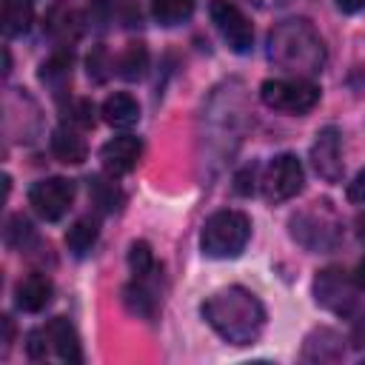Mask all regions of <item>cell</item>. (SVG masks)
<instances>
[{"instance_id":"cell-1","label":"cell","mask_w":365,"mask_h":365,"mask_svg":"<svg viewBox=\"0 0 365 365\" xmlns=\"http://www.w3.org/2000/svg\"><path fill=\"white\" fill-rule=\"evenodd\" d=\"M205 322L231 345H254L265 328V308L242 285H228L202 302Z\"/></svg>"},{"instance_id":"cell-2","label":"cell","mask_w":365,"mask_h":365,"mask_svg":"<svg viewBox=\"0 0 365 365\" xmlns=\"http://www.w3.org/2000/svg\"><path fill=\"white\" fill-rule=\"evenodd\" d=\"M265 54L288 77L311 80L325 66V43H322L319 31L302 17H291V20L277 23L268 34Z\"/></svg>"},{"instance_id":"cell-3","label":"cell","mask_w":365,"mask_h":365,"mask_svg":"<svg viewBox=\"0 0 365 365\" xmlns=\"http://www.w3.org/2000/svg\"><path fill=\"white\" fill-rule=\"evenodd\" d=\"M248 240H251V220L234 208H222V211L211 214L202 225V234H200L202 254L211 259L240 257L245 251Z\"/></svg>"},{"instance_id":"cell-4","label":"cell","mask_w":365,"mask_h":365,"mask_svg":"<svg viewBox=\"0 0 365 365\" xmlns=\"http://www.w3.org/2000/svg\"><path fill=\"white\" fill-rule=\"evenodd\" d=\"M291 237L308 251H331L342 240V222L328 200H317L291 217Z\"/></svg>"},{"instance_id":"cell-5","label":"cell","mask_w":365,"mask_h":365,"mask_svg":"<svg viewBox=\"0 0 365 365\" xmlns=\"http://www.w3.org/2000/svg\"><path fill=\"white\" fill-rule=\"evenodd\" d=\"M26 351L31 359L43 362V359H60V362H68V365H77L83 362V351H80V336L74 331V325L66 319V317H54L48 319L46 325L34 328L29 334V342H26Z\"/></svg>"},{"instance_id":"cell-6","label":"cell","mask_w":365,"mask_h":365,"mask_svg":"<svg viewBox=\"0 0 365 365\" xmlns=\"http://www.w3.org/2000/svg\"><path fill=\"white\" fill-rule=\"evenodd\" d=\"M259 97L274 111L305 114L319 103V88L305 77H274L259 86Z\"/></svg>"},{"instance_id":"cell-7","label":"cell","mask_w":365,"mask_h":365,"mask_svg":"<svg viewBox=\"0 0 365 365\" xmlns=\"http://www.w3.org/2000/svg\"><path fill=\"white\" fill-rule=\"evenodd\" d=\"M302 182H305V174L294 154H277L259 177V188L268 202H285L297 197L302 191Z\"/></svg>"},{"instance_id":"cell-8","label":"cell","mask_w":365,"mask_h":365,"mask_svg":"<svg viewBox=\"0 0 365 365\" xmlns=\"http://www.w3.org/2000/svg\"><path fill=\"white\" fill-rule=\"evenodd\" d=\"M208 14H211L214 29L220 31V37L225 40V46L234 54H248L251 51L254 29H251V20L245 17V11L237 3H231V0H211L208 3Z\"/></svg>"},{"instance_id":"cell-9","label":"cell","mask_w":365,"mask_h":365,"mask_svg":"<svg viewBox=\"0 0 365 365\" xmlns=\"http://www.w3.org/2000/svg\"><path fill=\"white\" fill-rule=\"evenodd\" d=\"M356 291H359L356 279L348 277V274L339 271V268H325V271H319L317 279H314V297H317V302H319L322 308L339 314V317H348V314L356 308V302H359Z\"/></svg>"},{"instance_id":"cell-10","label":"cell","mask_w":365,"mask_h":365,"mask_svg":"<svg viewBox=\"0 0 365 365\" xmlns=\"http://www.w3.org/2000/svg\"><path fill=\"white\" fill-rule=\"evenodd\" d=\"M71 202H74V182L66 177H46L29 188V205L46 222L63 220L66 211L71 208Z\"/></svg>"},{"instance_id":"cell-11","label":"cell","mask_w":365,"mask_h":365,"mask_svg":"<svg viewBox=\"0 0 365 365\" xmlns=\"http://www.w3.org/2000/svg\"><path fill=\"white\" fill-rule=\"evenodd\" d=\"M311 163L317 168V174L328 182H339L342 180V134L336 125H325L314 145H311Z\"/></svg>"},{"instance_id":"cell-12","label":"cell","mask_w":365,"mask_h":365,"mask_svg":"<svg viewBox=\"0 0 365 365\" xmlns=\"http://www.w3.org/2000/svg\"><path fill=\"white\" fill-rule=\"evenodd\" d=\"M140 157H143V143H140V137H131V134H120V137L108 140L100 148L103 168L111 177H123V174L134 171L137 163H140Z\"/></svg>"},{"instance_id":"cell-13","label":"cell","mask_w":365,"mask_h":365,"mask_svg":"<svg viewBox=\"0 0 365 365\" xmlns=\"http://www.w3.org/2000/svg\"><path fill=\"white\" fill-rule=\"evenodd\" d=\"M43 31H46L54 43H60V46L74 43V40L83 34V14H80V9H74V6L66 3V0L48 6L46 17H43Z\"/></svg>"},{"instance_id":"cell-14","label":"cell","mask_w":365,"mask_h":365,"mask_svg":"<svg viewBox=\"0 0 365 365\" xmlns=\"http://www.w3.org/2000/svg\"><path fill=\"white\" fill-rule=\"evenodd\" d=\"M51 294H54L51 279H48L46 274L34 271V274H29V277H23V279L17 282V288H14V302H17V308L26 311V314H40V311L51 302Z\"/></svg>"},{"instance_id":"cell-15","label":"cell","mask_w":365,"mask_h":365,"mask_svg":"<svg viewBox=\"0 0 365 365\" xmlns=\"http://www.w3.org/2000/svg\"><path fill=\"white\" fill-rule=\"evenodd\" d=\"M103 120L111 125V128H131L137 120H140V106L131 94L125 91H117L111 97H106L103 108H100Z\"/></svg>"},{"instance_id":"cell-16","label":"cell","mask_w":365,"mask_h":365,"mask_svg":"<svg viewBox=\"0 0 365 365\" xmlns=\"http://www.w3.org/2000/svg\"><path fill=\"white\" fill-rule=\"evenodd\" d=\"M51 151L60 163H71V165L83 163L88 154L86 140L80 137V128H74V125H60L51 131Z\"/></svg>"},{"instance_id":"cell-17","label":"cell","mask_w":365,"mask_h":365,"mask_svg":"<svg viewBox=\"0 0 365 365\" xmlns=\"http://www.w3.org/2000/svg\"><path fill=\"white\" fill-rule=\"evenodd\" d=\"M40 80L43 86L51 88L54 97L66 94L68 83H71V54L68 51H54L43 66H40Z\"/></svg>"},{"instance_id":"cell-18","label":"cell","mask_w":365,"mask_h":365,"mask_svg":"<svg viewBox=\"0 0 365 365\" xmlns=\"http://www.w3.org/2000/svg\"><path fill=\"white\" fill-rule=\"evenodd\" d=\"M123 302L131 314L143 317V319H151L154 311H157V297H154V288H151V279H134L131 285H125L123 291Z\"/></svg>"},{"instance_id":"cell-19","label":"cell","mask_w":365,"mask_h":365,"mask_svg":"<svg viewBox=\"0 0 365 365\" xmlns=\"http://www.w3.org/2000/svg\"><path fill=\"white\" fill-rule=\"evenodd\" d=\"M34 20L31 3L29 0H3V11H0V23H3V34L6 37H17L26 34L29 26Z\"/></svg>"},{"instance_id":"cell-20","label":"cell","mask_w":365,"mask_h":365,"mask_svg":"<svg viewBox=\"0 0 365 365\" xmlns=\"http://www.w3.org/2000/svg\"><path fill=\"white\" fill-rule=\"evenodd\" d=\"M194 6L197 0H151V17L160 26L171 29V26L185 23L194 14Z\"/></svg>"},{"instance_id":"cell-21","label":"cell","mask_w":365,"mask_h":365,"mask_svg":"<svg viewBox=\"0 0 365 365\" xmlns=\"http://www.w3.org/2000/svg\"><path fill=\"white\" fill-rule=\"evenodd\" d=\"M114 68H117V74L123 80H143V74L148 68V51H145V46L143 43H128L123 48V54L117 57Z\"/></svg>"},{"instance_id":"cell-22","label":"cell","mask_w":365,"mask_h":365,"mask_svg":"<svg viewBox=\"0 0 365 365\" xmlns=\"http://www.w3.org/2000/svg\"><path fill=\"white\" fill-rule=\"evenodd\" d=\"M97 220H91V217H83V220H77L71 228H68V234H66V245H68V251L74 254V257H83V254H88L91 251V245L97 242Z\"/></svg>"},{"instance_id":"cell-23","label":"cell","mask_w":365,"mask_h":365,"mask_svg":"<svg viewBox=\"0 0 365 365\" xmlns=\"http://www.w3.org/2000/svg\"><path fill=\"white\" fill-rule=\"evenodd\" d=\"M88 194H91V200H94V205L100 208V211H106V214H114V211H120V205H123V191L114 185V182H106L103 177H94L91 182H88Z\"/></svg>"},{"instance_id":"cell-24","label":"cell","mask_w":365,"mask_h":365,"mask_svg":"<svg viewBox=\"0 0 365 365\" xmlns=\"http://www.w3.org/2000/svg\"><path fill=\"white\" fill-rule=\"evenodd\" d=\"M128 265H131L134 279H154L157 262H154V254H151L148 242H131V248H128Z\"/></svg>"},{"instance_id":"cell-25","label":"cell","mask_w":365,"mask_h":365,"mask_svg":"<svg viewBox=\"0 0 365 365\" xmlns=\"http://www.w3.org/2000/svg\"><path fill=\"white\" fill-rule=\"evenodd\" d=\"M63 120L66 125H74V128H88L94 125V106L88 100H68V106H63Z\"/></svg>"},{"instance_id":"cell-26","label":"cell","mask_w":365,"mask_h":365,"mask_svg":"<svg viewBox=\"0 0 365 365\" xmlns=\"http://www.w3.org/2000/svg\"><path fill=\"white\" fill-rule=\"evenodd\" d=\"M31 237H34V231H31V222H29L26 217H11V220H9V228H6V242H9V245L23 248Z\"/></svg>"},{"instance_id":"cell-27","label":"cell","mask_w":365,"mask_h":365,"mask_svg":"<svg viewBox=\"0 0 365 365\" xmlns=\"http://www.w3.org/2000/svg\"><path fill=\"white\" fill-rule=\"evenodd\" d=\"M108 68L114 71V63L108 60V51H106L103 46H97V48L88 54V77L97 80V83H103V80L108 77Z\"/></svg>"},{"instance_id":"cell-28","label":"cell","mask_w":365,"mask_h":365,"mask_svg":"<svg viewBox=\"0 0 365 365\" xmlns=\"http://www.w3.org/2000/svg\"><path fill=\"white\" fill-rule=\"evenodd\" d=\"M348 197L354 200V202H362L365 205V168L356 174V180L348 185Z\"/></svg>"},{"instance_id":"cell-29","label":"cell","mask_w":365,"mask_h":365,"mask_svg":"<svg viewBox=\"0 0 365 365\" xmlns=\"http://www.w3.org/2000/svg\"><path fill=\"white\" fill-rule=\"evenodd\" d=\"M336 6H339L342 11H348V14H356V11L365 9V0H336Z\"/></svg>"},{"instance_id":"cell-30","label":"cell","mask_w":365,"mask_h":365,"mask_svg":"<svg viewBox=\"0 0 365 365\" xmlns=\"http://www.w3.org/2000/svg\"><path fill=\"white\" fill-rule=\"evenodd\" d=\"M354 279H356L359 288H365V257L359 259V265H356V271H354Z\"/></svg>"},{"instance_id":"cell-31","label":"cell","mask_w":365,"mask_h":365,"mask_svg":"<svg viewBox=\"0 0 365 365\" xmlns=\"http://www.w3.org/2000/svg\"><path fill=\"white\" fill-rule=\"evenodd\" d=\"M356 225H359V237H362V240H365V214H362V217H359V220H356Z\"/></svg>"},{"instance_id":"cell-32","label":"cell","mask_w":365,"mask_h":365,"mask_svg":"<svg viewBox=\"0 0 365 365\" xmlns=\"http://www.w3.org/2000/svg\"><path fill=\"white\" fill-rule=\"evenodd\" d=\"M251 3H257V6H268V3H282V0H251Z\"/></svg>"}]
</instances>
